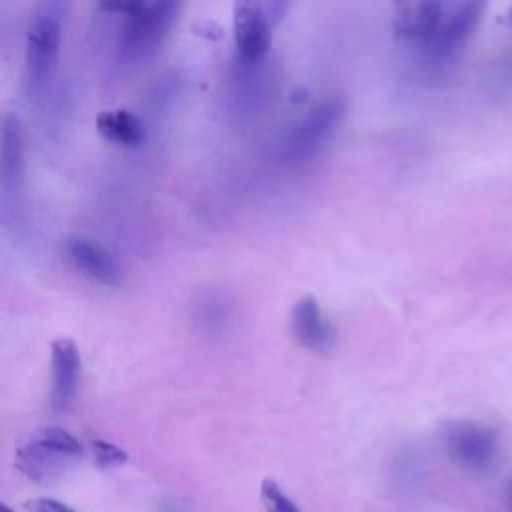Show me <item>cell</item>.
Returning <instances> with one entry per match:
<instances>
[{"mask_svg": "<svg viewBox=\"0 0 512 512\" xmlns=\"http://www.w3.org/2000/svg\"><path fill=\"white\" fill-rule=\"evenodd\" d=\"M52 360V406L56 410H68L78 392L80 380V350L72 338H56L50 346Z\"/></svg>", "mask_w": 512, "mask_h": 512, "instance_id": "7", "label": "cell"}, {"mask_svg": "<svg viewBox=\"0 0 512 512\" xmlns=\"http://www.w3.org/2000/svg\"><path fill=\"white\" fill-rule=\"evenodd\" d=\"M104 8L124 16L120 32V56L124 64H142L152 58L178 14V4L170 0L104 4Z\"/></svg>", "mask_w": 512, "mask_h": 512, "instance_id": "2", "label": "cell"}, {"mask_svg": "<svg viewBox=\"0 0 512 512\" xmlns=\"http://www.w3.org/2000/svg\"><path fill=\"white\" fill-rule=\"evenodd\" d=\"M64 250L70 262L92 280L104 286H118L120 284V268L116 260L106 252L100 244L92 242L84 236H70L64 244Z\"/></svg>", "mask_w": 512, "mask_h": 512, "instance_id": "8", "label": "cell"}, {"mask_svg": "<svg viewBox=\"0 0 512 512\" xmlns=\"http://www.w3.org/2000/svg\"><path fill=\"white\" fill-rule=\"evenodd\" d=\"M260 500L266 512H300V508L284 494L280 484L272 478L260 482Z\"/></svg>", "mask_w": 512, "mask_h": 512, "instance_id": "15", "label": "cell"}, {"mask_svg": "<svg viewBox=\"0 0 512 512\" xmlns=\"http://www.w3.org/2000/svg\"><path fill=\"white\" fill-rule=\"evenodd\" d=\"M0 512H14V510H12L10 506H6V504H2V502H0Z\"/></svg>", "mask_w": 512, "mask_h": 512, "instance_id": "18", "label": "cell"}, {"mask_svg": "<svg viewBox=\"0 0 512 512\" xmlns=\"http://www.w3.org/2000/svg\"><path fill=\"white\" fill-rule=\"evenodd\" d=\"M344 102L342 100H328L308 112L306 118L296 126L290 138V150L294 154H310L332 134V130L342 120Z\"/></svg>", "mask_w": 512, "mask_h": 512, "instance_id": "9", "label": "cell"}, {"mask_svg": "<svg viewBox=\"0 0 512 512\" xmlns=\"http://www.w3.org/2000/svg\"><path fill=\"white\" fill-rule=\"evenodd\" d=\"M68 6L64 2H42L36 6L26 30V70L24 86L32 102H42L50 90L58 52L62 26Z\"/></svg>", "mask_w": 512, "mask_h": 512, "instance_id": "1", "label": "cell"}, {"mask_svg": "<svg viewBox=\"0 0 512 512\" xmlns=\"http://www.w3.org/2000/svg\"><path fill=\"white\" fill-rule=\"evenodd\" d=\"M276 2H238L234 6V40L244 62H258L270 46V28L280 18Z\"/></svg>", "mask_w": 512, "mask_h": 512, "instance_id": "3", "label": "cell"}, {"mask_svg": "<svg viewBox=\"0 0 512 512\" xmlns=\"http://www.w3.org/2000/svg\"><path fill=\"white\" fill-rule=\"evenodd\" d=\"M70 460H74V458L58 454V452L34 442L32 438L26 444L18 446V450H16V468L26 478L40 482V484H48L56 476H60L66 470Z\"/></svg>", "mask_w": 512, "mask_h": 512, "instance_id": "11", "label": "cell"}, {"mask_svg": "<svg viewBox=\"0 0 512 512\" xmlns=\"http://www.w3.org/2000/svg\"><path fill=\"white\" fill-rule=\"evenodd\" d=\"M484 4L480 2H460L442 4V16L434 34L424 42V46L436 56L446 58L454 54L474 32Z\"/></svg>", "mask_w": 512, "mask_h": 512, "instance_id": "6", "label": "cell"}, {"mask_svg": "<svg viewBox=\"0 0 512 512\" xmlns=\"http://www.w3.org/2000/svg\"><path fill=\"white\" fill-rule=\"evenodd\" d=\"M92 452L100 468H114L128 462V454L120 446L106 440H92Z\"/></svg>", "mask_w": 512, "mask_h": 512, "instance_id": "16", "label": "cell"}, {"mask_svg": "<svg viewBox=\"0 0 512 512\" xmlns=\"http://www.w3.org/2000/svg\"><path fill=\"white\" fill-rule=\"evenodd\" d=\"M24 134L18 116L6 114L0 118V198L8 208H14L24 192Z\"/></svg>", "mask_w": 512, "mask_h": 512, "instance_id": "4", "label": "cell"}, {"mask_svg": "<svg viewBox=\"0 0 512 512\" xmlns=\"http://www.w3.org/2000/svg\"><path fill=\"white\" fill-rule=\"evenodd\" d=\"M26 508L30 512H76L70 506H66L64 502L56 500V498H34L26 502Z\"/></svg>", "mask_w": 512, "mask_h": 512, "instance_id": "17", "label": "cell"}, {"mask_svg": "<svg viewBox=\"0 0 512 512\" xmlns=\"http://www.w3.org/2000/svg\"><path fill=\"white\" fill-rule=\"evenodd\" d=\"M442 16V2H404L398 4L392 16V28L398 36L420 40L422 44L434 34Z\"/></svg>", "mask_w": 512, "mask_h": 512, "instance_id": "10", "label": "cell"}, {"mask_svg": "<svg viewBox=\"0 0 512 512\" xmlns=\"http://www.w3.org/2000/svg\"><path fill=\"white\" fill-rule=\"evenodd\" d=\"M292 332L310 350H324L330 344V326L314 296H304L292 310Z\"/></svg>", "mask_w": 512, "mask_h": 512, "instance_id": "12", "label": "cell"}, {"mask_svg": "<svg viewBox=\"0 0 512 512\" xmlns=\"http://www.w3.org/2000/svg\"><path fill=\"white\" fill-rule=\"evenodd\" d=\"M34 442L58 452V454H64V456H70V458H78L82 454V446L80 442L64 428L60 426H46V428H40L38 432H34L30 436Z\"/></svg>", "mask_w": 512, "mask_h": 512, "instance_id": "14", "label": "cell"}, {"mask_svg": "<svg viewBox=\"0 0 512 512\" xmlns=\"http://www.w3.org/2000/svg\"><path fill=\"white\" fill-rule=\"evenodd\" d=\"M444 440L450 456L474 472L490 468L498 448L496 432L476 422L450 424L444 432Z\"/></svg>", "mask_w": 512, "mask_h": 512, "instance_id": "5", "label": "cell"}, {"mask_svg": "<svg viewBox=\"0 0 512 512\" xmlns=\"http://www.w3.org/2000/svg\"><path fill=\"white\" fill-rule=\"evenodd\" d=\"M510 506H512V482H510Z\"/></svg>", "mask_w": 512, "mask_h": 512, "instance_id": "19", "label": "cell"}, {"mask_svg": "<svg viewBox=\"0 0 512 512\" xmlns=\"http://www.w3.org/2000/svg\"><path fill=\"white\" fill-rule=\"evenodd\" d=\"M96 130L108 142L120 144L124 148H138L146 140L144 122L126 108L104 110L96 118Z\"/></svg>", "mask_w": 512, "mask_h": 512, "instance_id": "13", "label": "cell"}]
</instances>
